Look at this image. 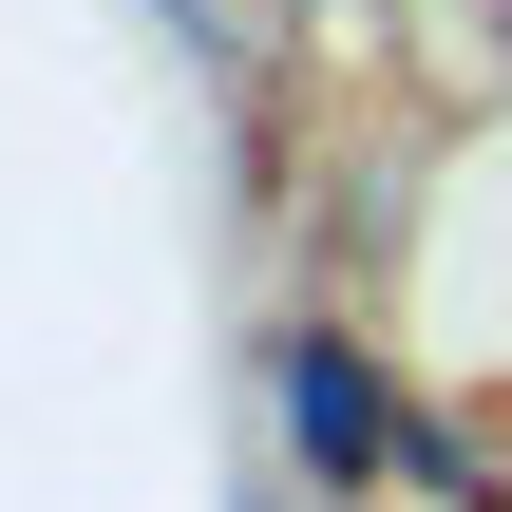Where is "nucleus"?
I'll return each mask as SVG.
<instances>
[{
    "label": "nucleus",
    "instance_id": "f257e3e1",
    "mask_svg": "<svg viewBox=\"0 0 512 512\" xmlns=\"http://www.w3.org/2000/svg\"><path fill=\"white\" fill-rule=\"evenodd\" d=\"M285 437H304V475H323V494L399 475V418H380V380H361L323 323H285Z\"/></svg>",
    "mask_w": 512,
    "mask_h": 512
}]
</instances>
